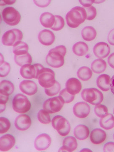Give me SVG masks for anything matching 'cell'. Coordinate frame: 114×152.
Listing matches in <instances>:
<instances>
[{"label": "cell", "instance_id": "52a82bcc", "mask_svg": "<svg viewBox=\"0 0 114 152\" xmlns=\"http://www.w3.org/2000/svg\"><path fill=\"white\" fill-rule=\"evenodd\" d=\"M23 34L18 29H12L6 31L2 37L3 45L7 46H14L18 42L21 41Z\"/></svg>", "mask_w": 114, "mask_h": 152}, {"label": "cell", "instance_id": "ba28073f", "mask_svg": "<svg viewBox=\"0 0 114 152\" xmlns=\"http://www.w3.org/2000/svg\"><path fill=\"white\" fill-rule=\"evenodd\" d=\"M2 17L5 23L10 26H16L21 20L20 14L12 7L4 9L2 12Z\"/></svg>", "mask_w": 114, "mask_h": 152}, {"label": "cell", "instance_id": "5b68a950", "mask_svg": "<svg viewBox=\"0 0 114 152\" xmlns=\"http://www.w3.org/2000/svg\"><path fill=\"white\" fill-rule=\"evenodd\" d=\"M31 103L27 97L22 94H18L12 101V108L18 113L23 114L30 110Z\"/></svg>", "mask_w": 114, "mask_h": 152}, {"label": "cell", "instance_id": "277c9868", "mask_svg": "<svg viewBox=\"0 0 114 152\" xmlns=\"http://www.w3.org/2000/svg\"><path fill=\"white\" fill-rule=\"evenodd\" d=\"M39 84L45 88H48L54 86L56 81L55 80L54 72L49 68H43L38 78Z\"/></svg>", "mask_w": 114, "mask_h": 152}, {"label": "cell", "instance_id": "bcb514c9", "mask_svg": "<svg viewBox=\"0 0 114 152\" xmlns=\"http://www.w3.org/2000/svg\"><path fill=\"white\" fill-rule=\"evenodd\" d=\"M110 89L112 93L114 95V75L111 79Z\"/></svg>", "mask_w": 114, "mask_h": 152}, {"label": "cell", "instance_id": "7dc6e473", "mask_svg": "<svg viewBox=\"0 0 114 152\" xmlns=\"http://www.w3.org/2000/svg\"><path fill=\"white\" fill-rule=\"evenodd\" d=\"M3 4L1 6L5 5L6 4L12 5L16 1H1Z\"/></svg>", "mask_w": 114, "mask_h": 152}, {"label": "cell", "instance_id": "f1b7e54d", "mask_svg": "<svg viewBox=\"0 0 114 152\" xmlns=\"http://www.w3.org/2000/svg\"><path fill=\"white\" fill-rule=\"evenodd\" d=\"M28 46L24 42H19L14 45L13 48V52L15 55L20 56L26 54L28 53Z\"/></svg>", "mask_w": 114, "mask_h": 152}, {"label": "cell", "instance_id": "d4e9b609", "mask_svg": "<svg viewBox=\"0 0 114 152\" xmlns=\"http://www.w3.org/2000/svg\"><path fill=\"white\" fill-rule=\"evenodd\" d=\"M107 68L105 61L101 59L94 61L91 64L92 70L96 74H101L104 72Z\"/></svg>", "mask_w": 114, "mask_h": 152}, {"label": "cell", "instance_id": "d590c367", "mask_svg": "<svg viewBox=\"0 0 114 152\" xmlns=\"http://www.w3.org/2000/svg\"><path fill=\"white\" fill-rule=\"evenodd\" d=\"M1 61L2 60L1 59ZM11 66L8 63L4 61H1V70H0V76L1 77H4L7 76L10 71Z\"/></svg>", "mask_w": 114, "mask_h": 152}, {"label": "cell", "instance_id": "d6986e66", "mask_svg": "<svg viewBox=\"0 0 114 152\" xmlns=\"http://www.w3.org/2000/svg\"><path fill=\"white\" fill-rule=\"evenodd\" d=\"M20 74L24 78L32 79L37 77V69L35 66L27 64L22 66L20 71Z\"/></svg>", "mask_w": 114, "mask_h": 152}, {"label": "cell", "instance_id": "603a6c76", "mask_svg": "<svg viewBox=\"0 0 114 152\" xmlns=\"http://www.w3.org/2000/svg\"><path fill=\"white\" fill-rule=\"evenodd\" d=\"M39 20L42 26L51 28L54 24L55 17L52 13L46 12L41 15Z\"/></svg>", "mask_w": 114, "mask_h": 152}, {"label": "cell", "instance_id": "484cf974", "mask_svg": "<svg viewBox=\"0 0 114 152\" xmlns=\"http://www.w3.org/2000/svg\"><path fill=\"white\" fill-rule=\"evenodd\" d=\"M88 46L86 43L79 42L74 45L72 48L73 52L78 56H83L87 53L88 51Z\"/></svg>", "mask_w": 114, "mask_h": 152}, {"label": "cell", "instance_id": "e575fe53", "mask_svg": "<svg viewBox=\"0 0 114 152\" xmlns=\"http://www.w3.org/2000/svg\"><path fill=\"white\" fill-rule=\"evenodd\" d=\"M11 127L10 122L4 117L0 118V133L4 134L8 132Z\"/></svg>", "mask_w": 114, "mask_h": 152}, {"label": "cell", "instance_id": "8992f818", "mask_svg": "<svg viewBox=\"0 0 114 152\" xmlns=\"http://www.w3.org/2000/svg\"><path fill=\"white\" fill-rule=\"evenodd\" d=\"M52 124L54 129L62 137L67 135L70 132L71 126L69 123L61 116L57 115L53 118Z\"/></svg>", "mask_w": 114, "mask_h": 152}, {"label": "cell", "instance_id": "1f68e13d", "mask_svg": "<svg viewBox=\"0 0 114 152\" xmlns=\"http://www.w3.org/2000/svg\"><path fill=\"white\" fill-rule=\"evenodd\" d=\"M38 119L41 124H48L51 122L50 117L49 113L45 110H40L38 113Z\"/></svg>", "mask_w": 114, "mask_h": 152}, {"label": "cell", "instance_id": "4316f807", "mask_svg": "<svg viewBox=\"0 0 114 152\" xmlns=\"http://www.w3.org/2000/svg\"><path fill=\"white\" fill-rule=\"evenodd\" d=\"M15 86L12 82L7 80H4L0 84V94L10 96L14 92Z\"/></svg>", "mask_w": 114, "mask_h": 152}, {"label": "cell", "instance_id": "5bb4252c", "mask_svg": "<svg viewBox=\"0 0 114 152\" xmlns=\"http://www.w3.org/2000/svg\"><path fill=\"white\" fill-rule=\"evenodd\" d=\"M15 125L18 130L26 131L31 127V120L28 115L25 114L20 115L15 120Z\"/></svg>", "mask_w": 114, "mask_h": 152}, {"label": "cell", "instance_id": "f907efd6", "mask_svg": "<svg viewBox=\"0 0 114 152\" xmlns=\"http://www.w3.org/2000/svg\"></svg>", "mask_w": 114, "mask_h": 152}, {"label": "cell", "instance_id": "ac0fdd59", "mask_svg": "<svg viewBox=\"0 0 114 152\" xmlns=\"http://www.w3.org/2000/svg\"><path fill=\"white\" fill-rule=\"evenodd\" d=\"M77 148V142L75 137H68L64 139L63 146L59 150V152H73Z\"/></svg>", "mask_w": 114, "mask_h": 152}, {"label": "cell", "instance_id": "9a60e30c", "mask_svg": "<svg viewBox=\"0 0 114 152\" xmlns=\"http://www.w3.org/2000/svg\"><path fill=\"white\" fill-rule=\"evenodd\" d=\"M38 39L42 45L50 46L53 43L55 40L54 34L50 30H42L38 35Z\"/></svg>", "mask_w": 114, "mask_h": 152}, {"label": "cell", "instance_id": "3957f363", "mask_svg": "<svg viewBox=\"0 0 114 152\" xmlns=\"http://www.w3.org/2000/svg\"><path fill=\"white\" fill-rule=\"evenodd\" d=\"M83 100L93 105H98L102 102L104 96L100 91L95 88L85 89L81 93Z\"/></svg>", "mask_w": 114, "mask_h": 152}, {"label": "cell", "instance_id": "f6af8a7d", "mask_svg": "<svg viewBox=\"0 0 114 152\" xmlns=\"http://www.w3.org/2000/svg\"><path fill=\"white\" fill-rule=\"evenodd\" d=\"M108 63L110 66L114 69V53L109 57Z\"/></svg>", "mask_w": 114, "mask_h": 152}, {"label": "cell", "instance_id": "2e32d148", "mask_svg": "<svg viewBox=\"0 0 114 152\" xmlns=\"http://www.w3.org/2000/svg\"><path fill=\"white\" fill-rule=\"evenodd\" d=\"M15 139L13 136L7 134L1 137L0 140V150L1 152L10 151L15 144Z\"/></svg>", "mask_w": 114, "mask_h": 152}, {"label": "cell", "instance_id": "44dd1931", "mask_svg": "<svg viewBox=\"0 0 114 152\" xmlns=\"http://www.w3.org/2000/svg\"><path fill=\"white\" fill-rule=\"evenodd\" d=\"M110 77L106 74L101 75L96 80L98 88L104 92L107 91L110 88Z\"/></svg>", "mask_w": 114, "mask_h": 152}, {"label": "cell", "instance_id": "74e56055", "mask_svg": "<svg viewBox=\"0 0 114 152\" xmlns=\"http://www.w3.org/2000/svg\"><path fill=\"white\" fill-rule=\"evenodd\" d=\"M60 96H61L65 103L69 104L72 102L75 99V95H72L70 94L67 91L66 89H64L62 91L60 92Z\"/></svg>", "mask_w": 114, "mask_h": 152}, {"label": "cell", "instance_id": "7bdbcfd3", "mask_svg": "<svg viewBox=\"0 0 114 152\" xmlns=\"http://www.w3.org/2000/svg\"><path fill=\"white\" fill-rule=\"evenodd\" d=\"M9 99V96L0 94V104H6L7 102L8 101Z\"/></svg>", "mask_w": 114, "mask_h": 152}, {"label": "cell", "instance_id": "7402d4cb", "mask_svg": "<svg viewBox=\"0 0 114 152\" xmlns=\"http://www.w3.org/2000/svg\"><path fill=\"white\" fill-rule=\"evenodd\" d=\"M90 131L88 128L84 125H79L75 128L74 134L75 137L80 140H83L88 137Z\"/></svg>", "mask_w": 114, "mask_h": 152}, {"label": "cell", "instance_id": "60d3db41", "mask_svg": "<svg viewBox=\"0 0 114 152\" xmlns=\"http://www.w3.org/2000/svg\"><path fill=\"white\" fill-rule=\"evenodd\" d=\"M104 152H114V142H109L104 145Z\"/></svg>", "mask_w": 114, "mask_h": 152}, {"label": "cell", "instance_id": "e0dca14e", "mask_svg": "<svg viewBox=\"0 0 114 152\" xmlns=\"http://www.w3.org/2000/svg\"><path fill=\"white\" fill-rule=\"evenodd\" d=\"M66 87L68 92L71 94L75 95L80 92L82 89L81 83L75 78H71L67 81Z\"/></svg>", "mask_w": 114, "mask_h": 152}, {"label": "cell", "instance_id": "30bf717a", "mask_svg": "<svg viewBox=\"0 0 114 152\" xmlns=\"http://www.w3.org/2000/svg\"><path fill=\"white\" fill-rule=\"evenodd\" d=\"M51 139L49 135L42 134L36 138L34 141V147L38 151H45L50 145Z\"/></svg>", "mask_w": 114, "mask_h": 152}, {"label": "cell", "instance_id": "836d02e7", "mask_svg": "<svg viewBox=\"0 0 114 152\" xmlns=\"http://www.w3.org/2000/svg\"><path fill=\"white\" fill-rule=\"evenodd\" d=\"M55 21L53 26L51 29L54 31H59L64 28V20L62 17L59 15H55Z\"/></svg>", "mask_w": 114, "mask_h": 152}, {"label": "cell", "instance_id": "ee69618b", "mask_svg": "<svg viewBox=\"0 0 114 152\" xmlns=\"http://www.w3.org/2000/svg\"><path fill=\"white\" fill-rule=\"evenodd\" d=\"M80 3L85 7L87 8L91 7L93 3H94V1H80Z\"/></svg>", "mask_w": 114, "mask_h": 152}, {"label": "cell", "instance_id": "d6a6232c", "mask_svg": "<svg viewBox=\"0 0 114 152\" xmlns=\"http://www.w3.org/2000/svg\"><path fill=\"white\" fill-rule=\"evenodd\" d=\"M61 88V85L59 83L56 81V83L53 86L48 88H45V93L49 96H53L59 92Z\"/></svg>", "mask_w": 114, "mask_h": 152}, {"label": "cell", "instance_id": "cb8c5ba5", "mask_svg": "<svg viewBox=\"0 0 114 152\" xmlns=\"http://www.w3.org/2000/svg\"><path fill=\"white\" fill-rule=\"evenodd\" d=\"M100 126L106 130L111 129L114 127V117L111 114H108L100 120Z\"/></svg>", "mask_w": 114, "mask_h": 152}, {"label": "cell", "instance_id": "ffe728a7", "mask_svg": "<svg viewBox=\"0 0 114 152\" xmlns=\"http://www.w3.org/2000/svg\"><path fill=\"white\" fill-rule=\"evenodd\" d=\"M107 137L104 131L100 129H96L92 131L90 134V140L95 145H99L105 140Z\"/></svg>", "mask_w": 114, "mask_h": 152}, {"label": "cell", "instance_id": "4fadbf2b", "mask_svg": "<svg viewBox=\"0 0 114 152\" xmlns=\"http://www.w3.org/2000/svg\"><path fill=\"white\" fill-rule=\"evenodd\" d=\"M93 51L96 57L100 59L104 58L110 54V48L106 43L100 42L95 45Z\"/></svg>", "mask_w": 114, "mask_h": 152}, {"label": "cell", "instance_id": "4dcf8cb0", "mask_svg": "<svg viewBox=\"0 0 114 152\" xmlns=\"http://www.w3.org/2000/svg\"><path fill=\"white\" fill-rule=\"evenodd\" d=\"M15 61L18 65L22 66L24 65L31 64L32 58L30 54L28 53L26 54L20 56L15 55Z\"/></svg>", "mask_w": 114, "mask_h": 152}, {"label": "cell", "instance_id": "7a4b0ae2", "mask_svg": "<svg viewBox=\"0 0 114 152\" xmlns=\"http://www.w3.org/2000/svg\"><path fill=\"white\" fill-rule=\"evenodd\" d=\"M86 10L80 7H76L69 11L66 15L67 24L69 27L75 28L79 26L86 19Z\"/></svg>", "mask_w": 114, "mask_h": 152}, {"label": "cell", "instance_id": "ab89813d", "mask_svg": "<svg viewBox=\"0 0 114 152\" xmlns=\"http://www.w3.org/2000/svg\"><path fill=\"white\" fill-rule=\"evenodd\" d=\"M51 1H34L36 5L40 7H46L50 4Z\"/></svg>", "mask_w": 114, "mask_h": 152}, {"label": "cell", "instance_id": "9c48e42d", "mask_svg": "<svg viewBox=\"0 0 114 152\" xmlns=\"http://www.w3.org/2000/svg\"><path fill=\"white\" fill-rule=\"evenodd\" d=\"M64 102L61 96L48 99L43 105L44 110L50 114L60 111L62 108Z\"/></svg>", "mask_w": 114, "mask_h": 152}, {"label": "cell", "instance_id": "681fc988", "mask_svg": "<svg viewBox=\"0 0 114 152\" xmlns=\"http://www.w3.org/2000/svg\"><path fill=\"white\" fill-rule=\"evenodd\" d=\"M113 113H114V110H113Z\"/></svg>", "mask_w": 114, "mask_h": 152}, {"label": "cell", "instance_id": "c3c4849f", "mask_svg": "<svg viewBox=\"0 0 114 152\" xmlns=\"http://www.w3.org/2000/svg\"><path fill=\"white\" fill-rule=\"evenodd\" d=\"M6 104H1V113L4 112L6 109Z\"/></svg>", "mask_w": 114, "mask_h": 152}, {"label": "cell", "instance_id": "f35d334b", "mask_svg": "<svg viewBox=\"0 0 114 152\" xmlns=\"http://www.w3.org/2000/svg\"><path fill=\"white\" fill-rule=\"evenodd\" d=\"M86 12V19L88 20H91L96 18L97 15L96 10L93 6L84 8Z\"/></svg>", "mask_w": 114, "mask_h": 152}, {"label": "cell", "instance_id": "b9f144b4", "mask_svg": "<svg viewBox=\"0 0 114 152\" xmlns=\"http://www.w3.org/2000/svg\"><path fill=\"white\" fill-rule=\"evenodd\" d=\"M108 41L112 45L114 46V28L110 31L108 35Z\"/></svg>", "mask_w": 114, "mask_h": 152}, {"label": "cell", "instance_id": "8d00e7d4", "mask_svg": "<svg viewBox=\"0 0 114 152\" xmlns=\"http://www.w3.org/2000/svg\"><path fill=\"white\" fill-rule=\"evenodd\" d=\"M95 113L99 118H102L108 114V109L104 105L99 104L96 106L94 109Z\"/></svg>", "mask_w": 114, "mask_h": 152}, {"label": "cell", "instance_id": "83f0119b", "mask_svg": "<svg viewBox=\"0 0 114 152\" xmlns=\"http://www.w3.org/2000/svg\"><path fill=\"white\" fill-rule=\"evenodd\" d=\"M81 35L82 37L85 41L90 42L94 39L96 37L97 33L93 27L86 26L82 30Z\"/></svg>", "mask_w": 114, "mask_h": 152}, {"label": "cell", "instance_id": "7c38bea8", "mask_svg": "<svg viewBox=\"0 0 114 152\" xmlns=\"http://www.w3.org/2000/svg\"><path fill=\"white\" fill-rule=\"evenodd\" d=\"M19 88L22 92L28 96H33L37 92L38 87L36 83L29 80L21 82Z\"/></svg>", "mask_w": 114, "mask_h": 152}, {"label": "cell", "instance_id": "6da1fadb", "mask_svg": "<svg viewBox=\"0 0 114 152\" xmlns=\"http://www.w3.org/2000/svg\"><path fill=\"white\" fill-rule=\"evenodd\" d=\"M66 53V49L64 46L56 47L49 51L46 58V62L50 66L59 68L64 65V57Z\"/></svg>", "mask_w": 114, "mask_h": 152}, {"label": "cell", "instance_id": "f546056e", "mask_svg": "<svg viewBox=\"0 0 114 152\" xmlns=\"http://www.w3.org/2000/svg\"><path fill=\"white\" fill-rule=\"evenodd\" d=\"M93 73L89 68L83 66L80 68L77 72V75L82 81H88L91 78Z\"/></svg>", "mask_w": 114, "mask_h": 152}, {"label": "cell", "instance_id": "8fae6325", "mask_svg": "<svg viewBox=\"0 0 114 152\" xmlns=\"http://www.w3.org/2000/svg\"><path fill=\"white\" fill-rule=\"evenodd\" d=\"M73 109L74 115L80 118H86L89 114L91 110L89 105L84 102L76 104Z\"/></svg>", "mask_w": 114, "mask_h": 152}]
</instances>
